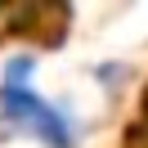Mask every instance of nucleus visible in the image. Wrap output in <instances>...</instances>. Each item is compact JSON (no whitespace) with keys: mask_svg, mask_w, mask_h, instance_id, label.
<instances>
[{"mask_svg":"<svg viewBox=\"0 0 148 148\" xmlns=\"http://www.w3.org/2000/svg\"><path fill=\"white\" fill-rule=\"evenodd\" d=\"M0 112L14 121V126L36 130L40 139H49L54 148H67V121L58 117L54 108L36 99L27 90V63H9V76H5V90H0Z\"/></svg>","mask_w":148,"mask_h":148,"instance_id":"f257e3e1","label":"nucleus"}]
</instances>
